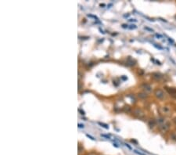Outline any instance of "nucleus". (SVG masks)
Returning <instances> with one entry per match:
<instances>
[{
  "mask_svg": "<svg viewBox=\"0 0 176 155\" xmlns=\"http://www.w3.org/2000/svg\"><path fill=\"white\" fill-rule=\"evenodd\" d=\"M133 114H134L137 118H139V119H143L144 117H145V114H144V112L139 108L134 109V111H133Z\"/></svg>",
  "mask_w": 176,
  "mask_h": 155,
  "instance_id": "f257e3e1",
  "label": "nucleus"
},
{
  "mask_svg": "<svg viewBox=\"0 0 176 155\" xmlns=\"http://www.w3.org/2000/svg\"><path fill=\"white\" fill-rule=\"evenodd\" d=\"M154 95L155 97L158 99V100H163L165 97V94L163 90H161V89H157L154 91Z\"/></svg>",
  "mask_w": 176,
  "mask_h": 155,
  "instance_id": "f03ea898",
  "label": "nucleus"
},
{
  "mask_svg": "<svg viewBox=\"0 0 176 155\" xmlns=\"http://www.w3.org/2000/svg\"><path fill=\"white\" fill-rule=\"evenodd\" d=\"M170 126H171L170 123L168 121H167V122H165L164 124L160 125L159 129L161 130V132H167V131L169 130Z\"/></svg>",
  "mask_w": 176,
  "mask_h": 155,
  "instance_id": "7ed1b4c3",
  "label": "nucleus"
},
{
  "mask_svg": "<svg viewBox=\"0 0 176 155\" xmlns=\"http://www.w3.org/2000/svg\"><path fill=\"white\" fill-rule=\"evenodd\" d=\"M141 88L143 89V91L146 93H149V92H152V86L148 83H143L142 85H141Z\"/></svg>",
  "mask_w": 176,
  "mask_h": 155,
  "instance_id": "20e7f679",
  "label": "nucleus"
},
{
  "mask_svg": "<svg viewBox=\"0 0 176 155\" xmlns=\"http://www.w3.org/2000/svg\"><path fill=\"white\" fill-rule=\"evenodd\" d=\"M167 92L169 93V95L174 99H176V89L174 88H166Z\"/></svg>",
  "mask_w": 176,
  "mask_h": 155,
  "instance_id": "39448f33",
  "label": "nucleus"
},
{
  "mask_svg": "<svg viewBox=\"0 0 176 155\" xmlns=\"http://www.w3.org/2000/svg\"><path fill=\"white\" fill-rule=\"evenodd\" d=\"M160 111H161V114H168L171 112V109H170L169 107H167V106H163V107H161L160 108Z\"/></svg>",
  "mask_w": 176,
  "mask_h": 155,
  "instance_id": "423d86ee",
  "label": "nucleus"
},
{
  "mask_svg": "<svg viewBox=\"0 0 176 155\" xmlns=\"http://www.w3.org/2000/svg\"><path fill=\"white\" fill-rule=\"evenodd\" d=\"M155 121H156V123L159 125V126H160V125L164 124L165 122H167V121L165 120V118H164V117H157Z\"/></svg>",
  "mask_w": 176,
  "mask_h": 155,
  "instance_id": "0eeeda50",
  "label": "nucleus"
},
{
  "mask_svg": "<svg viewBox=\"0 0 176 155\" xmlns=\"http://www.w3.org/2000/svg\"><path fill=\"white\" fill-rule=\"evenodd\" d=\"M152 76H153V78L157 80V81H160V80H161L162 78H163L162 74L161 73H158V72H153V73L152 74Z\"/></svg>",
  "mask_w": 176,
  "mask_h": 155,
  "instance_id": "6e6552de",
  "label": "nucleus"
},
{
  "mask_svg": "<svg viewBox=\"0 0 176 155\" xmlns=\"http://www.w3.org/2000/svg\"><path fill=\"white\" fill-rule=\"evenodd\" d=\"M138 97L139 99H142V100H145V99L148 97V95H147V93L145 92H139V93H138Z\"/></svg>",
  "mask_w": 176,
  "mask_h": 155,
  "instance_id": "1a4fd4ad",
  "label": "nucleus"
},
{
  "mask_svg": "<svg viewBox=\"0 0 176 155\" xmlns=\"http://www.w3.org/2000/svg\"><path fill=\"white\" fill-rule=\"evenodd\" d=\"M156 124H157V123H156V121H155V120H150V121H149V126H150V128H152V129H153V128H154V126H155V125H156Z\"/></svg>",
  "mask_w": 176,
  "mask_h": 155,
  "instance_id": "9d476101",
  "label": "nucleus"
},
{
  "mask_svg": "<svg viewBox=\"0 0 176 155\" xmlns=\"http://www.w3.org/2000/svg\"><path fill=\"white\" fill-rule=\"evenodd\" d=\"M98 125H100L101 127L104 128V129H109V125H106V124H105V123H103V122H98Z\"/></svg>",
  "mask_w": 176,
  "mask_h": 155,
  "instance_id": "9b49d317",
  "label": "nucleus"
},
{
  "mask_svg": "<svg viewBox=\"0 0 176 155\" xmlns=\"http://www.w3.org/2000/svg\"><path fill=\"white\" fill-rule=\"evenodd\" d=\"M133 152H134L135 154H138V155H146V154L143 153V152H140V151H138V150H133Z\"/></svg>",
  "mask_w": 176,
  "mask_h": 155,
  "instance_id": "f8f14e48",
  "label": "nucleus"
},
{
  "mask_svg": "<svg viewBox=\"0 0 176 155\" xmlns=\"http://www.w3.org/2000/svg\"><path fill=\"white\" fill-rule=\"evenodd\" d=\"M144 29H145V30H146V31H150V32H154V30H153V28H149V27H147V26L144 27Z\"/></svg>",
  "mask_w": 176,
  "mask_h": 155,
  "instance_id": "ddd939ff",
  "label": "nucleus"
},
{
  "mask_svg": "<svg viewBox=\"0 0 176 155\" xmlns=\"http://www.w3.org/2000/svg\"><path fill=\"white\" fill-rule=\"evenodd\" d=\"M101 136H102V137H104V138H106V139H109V140H110V139H111L110 135H107V134H101Z\"/></svg>",
  "mask_w": 176,
  "mask_h": 155,
  "instance_id": "4468645a",
  "label": "nucleus"
},
{
  "mask_svg": "<svg viewBox=\"0 0 176 155\" xmlns=\"http://www.w3.org/2000/svg\"><path fill=\"white\" fill-rule=\"evenodd\" d=\"M88 17H92V18H94V19H95L96 20H99V18H98V17H96L95 15H92V14H88L87 15Z\"/></svg>",
  "mask_w": 176,
  "mask_h": 155,
  "instance_id": "2eb2a0df",
  "label": "nucleus"
},
{
  "mask_svg": "<svg viewBox=\"0 0 176 155\" xmlns=\"http://www.w3.org/2000/svg\"><path fill=\"white\" fill-rule=\"evenodd\" d=\"M136 28H137V26L135 24H132L128 27V29H130V30H133V29H136Z\"/></svg>",
  "mask_w": 176,
  "mask_h": 155,
  "instance_id": "dca6fc26",
  "label": "nucleus"
},
{
  "mask_svg": "<svg viewBox=\"0 0 176 155\" xmlns=\"http://www.w3.org/2000/svg\"><path fill=\"white\" fill-rule=\"evenodd\" d=\"M171 138L173 140L176 141V133H172V134L171 135Z\"/></svg>",
  "mask_w": 176,
  "mask_h": 155,
  "instance_id": "f3484780",
  "label": "nucleus"
},
{
  "mask_svg": "<svg viewBox=\"0 0 176 155\" xmlns=\"http://www.w3.org/2000/svg\"><path fill=\"white\" fill-rule=\"evenodd\" d=\"M124 111H126V112H130L131 111V108L129 107L128 106H127V107H124Z\"/></svg>",
  "mask_w": 176,
  "mask_h": 155,
  "instance_id": "a211bd4d",
  "label": "nucleus"
},
{
  "mask_svg": "<svg viewBox=\"0 0 176 155\" xmlns=\"http://www.w3.org/2000/svg\"><path fill=\"white\" fill-rule=\"evenodd\" d=\"M86 136L88 138H89L90 140H95V139L93 137V136H90V135H89V134H86Z\"/></svg>",
  "mask_w": 176,
  "mask_h": 155,
  "instance_id": "6ab92c4d",
  "label": "nucleus"
},
{
  "mask_svg": "<svg viewBox=\"0 0 176 155\" xmlns=\"http://www.w3.org/2000/svg\"><path fill=\"white\" fill-rule=\"evenodd\" d=\"M155 36L157 37V38H158V39H162V38H163V35H161V34H157V33L155 34Z\"/></svg>",
  "mask_w": 176,
  "mask_h": 155,
  "instance_id": "aec40b11",
  "label": "nucleus"
},
{
  "mask_svg": "<svg viewBox=\"0 0 176 155\" xmlns=\"http://www.w3.org/2000/svg\"><path fill=\"white\" fill-rule=\"evenodd\" d=\"M153 45H154V46H155L156 48H157V49H164V48H163V47H161V46H160V45H157V44H154Z\"/></svg>",
  "mask_w": 176,
  "mask_h": 155,
  "instance_id": "412c9836",
  "label": "nucleus"
},
{
  "mask_svg": "<svg viewBox=\"0 0 176 155\" xmlns=\"http://www.w3.org/2000/svg\"><path fill=\"white\" fill-rule=\"evenodd\" d=\"M128 24H122V28H128Z\"/></svg>",
  "mask_w": 176,
  "mask_h": 155,
  "instance_id": "4be33fe9",
  "label": "nucleus"
},
{
  "mask_svg": "<svg viewBox=\"0 0 176 155\" xmlns=\"http://www.w3.org/2000/svg\"><path fill=\"white\" fill-rule=\"evenodd\" d=\"M78 125V128H80V129H83V128L85 127V125L83 124H80V123Z\"/></svg>",
  "mask_w": 176,
  "mask_h": 155,
  "instance_id": "5701e85b",
  "label": "nucleus"
},
{
  "mask_svg": "<svg viewBox=\"0 0 176 155\" xmlns=\"http://www.w3.org/2000/svg\"><path fill=\"white\" fill-rule=\"evenodd\" d=\"M78 111L80 112V113H81V114H82V115H84V114H85V111H82V110H81V109H78Z\"/></svg>",
  "mask_w": 176,
  "mask_h": 155,
  "instance_id": "b1692460",
  "label": "nucleus"
},
{
  "mask_svg": "<svg viewBox=\"0 0 176 155\" xmlns=\"http://www.w3.org/2000/svg\"><path fill=\"white\" fill-rule=\"evenodd\" d=\"M128 21H130V22H137V20L136 19H129Z\"/></svg>",
  "mask_w": 176,
  "mask_h": 155,
  "instance_id": "393cba45",
  "label": "nucleus"
},
{
  "mask_svg": "<svg viewBox=\"0 0 176 155\" xmlns=\"http://www.w3.org/2000/svg\"><path fill=\"white\" fill-rule=\"evenodd\" d=\"M124 145H125V146H127V147H128V148L129 150H132V147H131V146H130L128 145V144H127V143H125V144H124Z\"/></svg>",
  "mask_w": 176,
  "mask_h": 155,
  "instance_id": "a878e982",
  "label": "nucleus"
},
{
  "mask_svg": "<svg viewBox=\"0 0 176 155\" xmlns=\"http://www.w3.org/2000/svg\"><path fill=\"white\" fill-rule=\"evenodd\" d=\"M87 155H96V154H95V153H93V152H92V153L88 154Z\"/></svg>",
  "mask_w": 176,
  "mask_h": 155,
  "instance_id": "bb28decb",
  "label": "nucleus"
},
{
  "mask_svg": "<svg viewBox=\"0 0 176 155\" xmlns=\"http://www.w3.org/2000/svg\"><path fill=\"white\" fill-rule=\"evenodd\" d=\"M121 78L123 79V80H128V78L127 77H124V76H122Z\"/></svg>",
  "mask_w": 176,
  "mask_h": 155,
  "instance_id": "cd10ccee",
  "label": "nucleus"
},
{
  "mask_svg": "<svg viewBox=\"0 0 176 155\" xmlns=\"http://www.w3.org/2000/svg\"><path fill=\"white\" fill-rule=\"evenodd\" d=\"M156 63H157V64H158V65H161V62H160V61H157V60H156Z\"/></svg>",
  "mask_w": 176,
  "mask_h": 155,
  "instance_id": "c85d7f7f",
  "label": "nucleus"
},
{
  "mask_svg": "<svg viewBox=\"0 0 176 155\" xmlns=\"http://www.w3.org/2000/svg\"><path fill=\"white\" fill-rule=\"evenodd\" d=\"M173 122H174V123H175V124L176 125V117H175V118H174V119H173Z\"/></svg>",
  "mask_w": 176,
  "mask_h": 155,
  "instance_id": "c756f323",
  "label": "nucleus"
},
{
  "mask_svg": "<svg viewBox=\"0 0 176 155\" xmlns=\"http://www.w3.org/2000/svg\"><path fill=\"white\" fill-rule=\"evenodd\" d=\"M168 40H169V42H172V43H173V42H174V41H173L172 39H168Z\"/></svg>",
  "mask_w": 176,
  "mask_h": 155,
  "instance_id": "7c9ffc66",
  "label": "nucleus"
},
{
  "mask_svg": "<svg viewBox=\"0 0 176 155\" xmlns=\"http://www.w3.org/2000/svg\"><path fill=\"white\" fill-rule=\"evenodd\" d=\"M114 146H116V147H119V146H117V143H114Z\"/></svg>",
  "mask_w": 176,
  "mask_h": 155,
  "instance_id": "2f4dec72",
  "label": "nucleus"
},
{
  "mask_svg": "<svg viewBox=\"0 0 176 155\" xmlns=\"http://www.w3.org/2000/svg\"><path fill=\"white\" fill-rule=\"evenodd\" d=\"M100 6H105L106 5H105V4H100Z\"/></svg>",
  "mask_w": 176,
  "mask_h": 155,
  "instance_id": "473e14b6",
  "label": "nucleus"
}]
</instances>
